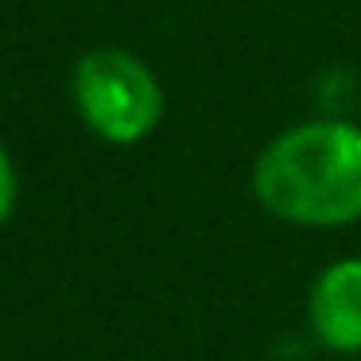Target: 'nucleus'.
I'll use <instances>...</instances> for the list:
<instances>
[{
  "label": "nucleus",
  "mask_w": 361,
  "mask_h": 361,
  "mask_svg": "<svg viewBox=\"0 0 361 361\" xmlns=\"http://www.w3.org/2000/svg\"><path fill=\"white\" fill-rule=\"evenodd\" d=\"M260 206L291 226L334 229L361 218V128L311 121L276 136L252 167Z\"/></svg>",
  "instance_id": "1"
},
{
  "label": "nucleus",
  "mask_w": 361,
  "mask_h": 361,
  "mask_svg": "<svg viewBox=\"0 0 361 361\" xmlns=\"http://www.w3.org/2000/svg\"><path fill=\"white\" fill-rule=\"evenodd\" d=\"M74 102L97 136L136 144L164 117V90L136 55L117 47L90 51L74 66Z\"/></svg>",
  "instance_id": "2"
},
{
  "label": "nucleus",
  "mask_w": 361,
  "mask_h": 361,
  "mask_svg": "<svg viewBox=\"0 0 361 361\" xmlns=\"http://www.w3.org/2000/svg\"><path fill=\"white\" fill-rule=\"evenodd\" d=\"M311 330L326 350L361 353V260H338L314 280L307 299Z\"/></svg>",
  "instance_id": "3"
},
{
  "label": "nucleus",
  "mask_w": 361,
  "mask_h": 361,
  "mask_svg": "<svg viewBox=\"0 0 361 361\" xmlns=\"http://www.w3.org/2000/svg\"><path fill=\"white\" fill-rule=\"evenodd\" d=\"M12 206H16V171H12V159L0 144V221L12 214Z\"/></svg>",
  "instance_id": "4"
}]
</instances>
